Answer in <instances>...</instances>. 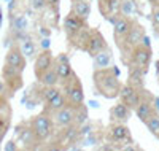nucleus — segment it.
I'll return each mask as SVG.
<instances>
[{"mask_svg":"<svg viewBox=\"0 0 159 151\" xmlns=\"http://www.w3.org/2000/svg\"><path fill=\"white\" fill-rule=\"evenodd\" d=\"M37 80H38V83L43 85V86H57L59 85V76H57V72L54 68V62H52V65L48 70H45Z\"/></svg>","mask_w":159,"mask_h":151,"instance_id":"nucleus-26","label":"nucleus"},{"mask_svg":"<svg viewBox=\"0 0 159 151\" xmlns=\"http://www.w3.org/2000/svg\"><path fill=\"white\" fill-rule=\"evenodd\" d=\"M61 86V91L64 92L65 99L67 102L73 107H78V105H83L86 97H84V88H83V83L80 76L73 72L67 80L64 81V83L59 85Z\"/></svg>","mask_w":159,"mask_h":151,"instance_id":"nucleus-3","label":"nucleus"},{"mask_svg":"<svg viewBox=\"0 0 159 151\" xmlns=\"http://www.w3.org/2000/svg\"><path fill=\"white\" fill-rule=\"evenodd\" d=\"M119 3H121V0H97L100 15L110 24L119 16Z\"/></svg>","mask_w":159,"mask_h":151,"instance_id":"nucleus-17","label":"nucleus"},{"mask_svg":"<svg viewBox=\"0 0 159 151\" xmlns=\"http://www.w3.org/2000/svg\"><path fill=\"white\" fill-rule=\"evenodd\" d=\"M29 124H30L35 137L40 140L42 145H45L56 132V126H54V121H52V116L48 115L46 112H43V110H42V113H38V115H35L29 119Z\"/></svg>","mask_w":159,"mask_h":151,"instance_id":"nucleus-2","label":"nucleus"},{"mask_svg":"<svg viewBox=\"0 0 159 151\" xmlns=\"http://www.w3.org/2000/svg\"><path fill=\"white\" fill-rule=\"evenodd\" d=\"M157 61H159V56H157Z\"/></svg>","mask_w":159,"mask_h":151,"instance_id":"nucleus-42","label":"nucleus"},{"mask_svg":"<svg viewBox=\"0 0 159 151\" xmlns=\"http://www.w3.org/2000/svg\"><path fill=\"white\" fill-rule=\"evenodd\" d=\"M75 112H76V107H73L70 103L64 105L61 110H57V112L52 115V121H54L56 129L75 126Z\"/></svg>","mask_w":159,"mask_h":151,"instance_id":"nucleus-13","label":"nucleus"},{"mask_svg":"<svg viewBox=\"0 0 159 151\" xmlns=\"http://www.w3.org/2000/svg\"><path fill=\"white\" fill-rule=\"evenodd\" d=\"M156 139H157V140H159V135H157V137H156Z\"/></svg>","mask_w":159,"mask_h":151,"instance_id":"nucleus-41","label":"nucleus"},{"mask_svg":"<svg viewBox=\"0 0 159 151\" xmlns=\"http://www.w3.org/2000/svg\"><path fill=\"white\" fill-rule=\"evenodd\" d=\"M52 62H54V56H52V51L49 48H45V49L40 51L35 56V62H34V75H35V78H38L45 70H48V68L52 65Z\"/></svg>","mask_w":159,"mask_h":151,"instance_id":"nucleus-16","label":"nucleus"},{"mask_svg":"<svg viewBox=\"0 0 159 151\" xmlns=\"http://www.w3.org/2000/svg\"><path fill=\"white\" fill-rule=\"evenodd\" d=\"M70 2H72V3H73V2H78V0H70Z\"/></svg>","mask_w":159,"mask_h":151,"instance_id":"nucleus-40","label":"nucleus"},{"mask_svg":"<svg viewBox=\"0 0 159 151\" xmlns=\"http://www.w3.org/2000/svg\"><path fill=\"white\" fill-rule=\"evenodd\" d=\"M5 64L16 67L22 72L25 70V67H27V57L24 56L19 43H11V46L8 48V51L5 54Z\"/></svg>","mask_w":159,"mask_h":151,"instance_id":"nucleus-14","label":"nucleus"},{"mask_svg":"<svg viewBox=\"0 0 159 151\" xmlns=\"http://www.w3.org/2000/svg\"><path fill=\"white\" fill-rule=\"evenodd\" d=\"M154 32H156V35H157V38H159V29H156Z\"/></svg>","mask_w":159,"mask_h":151,"instance_id":"nucleus-38","label":"nucleus"},{"mask_svg":"<svg viewBox=\"0 0 159 151\" xmlns=\"http://www.w3.org/2000/svg\"><path fill=\"white\" fill-rule=\"evenodd\" d=\"M19 46H21L24 56L27 57V59H34V57L37 56V45H35V42H34L30 37H27L25 40H22Z\"/></svg>","mask_w":159,"mask_h":151,"instance_id":"nucleus-27","label":"nucleus"},{"mask_svg":"<svg viewBox=\"0 0 159 151\" xmlns=\"http://www.w3.org/2000/svg\"><path fill=\"white\" fill-rule=\"evenodd\" d=\"M143 124L147 126V129H148V132H150L151 135L157 137V135H159V112H156V113H153L151 116H148L147 121H145Z\"/></svg>","mask_w":159,"mask_h":151,"instance_id":"nucleus-28","label":"nucleus"},{"mask_svg":"<svg viewBox=\"0 0 159 151\" xmlns=\"http://www.w3.org/2000/svg\"><path fill=\"white\" fill-rule=\"evenodd\" d=\"M3 149H7V151H16V149H19L18 142H16V140H8L7 145L3 146Z\"/></svg>","mask_w":159,"mask_h":151,"instance_id":"nucleus-32","label":"nucleus"},{"mask_svg":"<svg viewBox=\"0 0 159 151\" xmlns=\"http://www.w3.org/2000/svg\"><path fill=\"white\" fill-rule=\"evenodd\" d=\"M16 135H18L19 143H22L24 149H42L43 148V145L40 143V140L35 137L29 121H24V122L16 126Z\"/></svg>","mask_w":159,"mask_h":151,"instance_id":"nucleus-8","label":"nucleus"},{"mask_svg":"<svg viewBox=\"0 0 159 151\" xmlns=\"http://www.w3.org/2000/svg\"><path fill=\"white\" fill-rule=\"evenodd\" d=\"M54 68H56L57 76H59V85L64 83V81L75 72L72 68V62H70L69 56L65 53H61L59 56L54 57Z\"/></svg>","mask_w":159,"mask_h":151,"instance_id":"nucleus-18","label":"nucleus"},{"mask_svg":"<svg viewBox=\"0 0 159 151\" xmlns=\"http://www.w3.org/2000/svg\"><path fill=\"white\" fill-rule=\"evenodd\" d=\"M153 99H154V94H151V91H148V89H145L143 94H142L140 102H139L137 107L134 108L135 116H137L142 122H145L148 116H151L153 113L157 112V110L154 108V105H153Z\"/></svg>","mask_w":159,"mask_h":151,"instance_id":"nucleus-11","label":"nucleus"},{"mask_svg":"<svg viewBox=\"0 0 159 151\" xmlns=\"http://www.w3.org/2000/svg\"><path fill=\"white\" fill-rule=\"evenodd\" d=\"M107 48H108V43H107V40H105V37L102 35V32H100L99 29L91 27V30H89V35H88V40H86V43H84L83 51L92 57V56H96L97 53H100V51H103V49H107Z\"/></svg>","mask_w":159,"mask_h":151,"instance_id":"nucleus-10","label":"nucleus"},{"mask_svg":"<svg viewBox=\"0 0 159 151\" xmlns=\"http://www.w3.org/2000/svg\"><path fill=\"white\" fill-rule=\"evenodd\" d=\"M150 18H151V24L154 27V30L159 29V7H151Z\"/></svg>","mask_w":159,"mask_h":151,"instance_id":"nucleus-31","label":"nucleus"},{"mask_svg":"<svg viewBox=\"0 0 159 151\" xmlns=\"http://www.w3.org/2000/svg\"><path fill=\"white\" fill-rule=\"evenodd\" d=\"M156 80H157V85H159V61H156Z\"/></svg>","mask_w":159,"mask_h":151,"instance_id":"nucleus-36","label":"nucleus"},{"mask_svg":"<svg viewBox=\"0 0 159 151\" xmlns=\"http://www.w3.org/2000/svg\"><path fill=\"white\" fill-rule=\"evenodd\" d=\"M92 85L97 95H102L103 99H118L123 86L119 80V70L115 65H110L107 68H94Z\"/></svg>","mask_w":159,"mask_h":151,"instance_id":"nucleus-1","label":"nucleus"},{"mask_svg":"<svg viewBox=\"0 0 159 151\" xmlns=\"http://www.w3.org/2000/svg\"><path fill=\"white\" fill-rule=\"evenodd\" d=\"M151 59H153V49H151V46L139 45L137 48L132 49V53L126 57V61H123V64L126 67L127 65H134V67L143 68V70H148L150 64H151Z\"/></svg>","mask_w":159,"mask_h":151,"instance_id":"nucleus-7","label":"nucleus"},{"mask_svg":"<svg viewBox=\"0 0 159 151\" xmlns=\"http://www.w3.org/2000/svg\"><path fill=\"white\" fill-rule=\"evenodd\" d=\"M142 13V7L139 0H121L119 3V15L137 18V15Z\"/></svg>","mask_w":159,"mask_h":151,"instance_id":"nucleus-23","label":"nucleus"},{"mask_svg":"<svg viewBox=\"0 0 159 151\" xmlns=\"http://www.w3.org/2000/svg\"><path fill=\"white\" fill-rule=\"evenodd\" d=\"M0 24H2V15H0Z\"/></svg>","mask_w":159,"mask_h":151,"instance_id":"nucleus-39","label":"nucleus"},{"mask_svg":"<svg viewBox=\"0 0 159 151\" xmlns=\"http://www.w3.org/2000/svg\"><path fill=\"white\" fill-rule=\"evenodd\" d=\"M10 32H27L29 29V22L27 18L21 13H10Z\"/></svg>","mask_w":159,"mask_h":151,"instance_id":"nucleus-24","label":"nucleus"},{"mask_svg":"<svg viewBox=\"0 0 159 151\" xmlns=\"http://www.w3.org/2000/svg\"><path fill=\"white\" fill-rule=\"evenodd\" d=\"M88 27V21L86 19H81L80 16H76L75 13L69 11V15L64 18L62 21V29L65 32V37H67V43L69 46L72 48V45L76 42V38L80 37L84 29Z\"/></svg>","mask_w":159,"mask_h":151,"instance_id":"nucleus-6","label":"nucleus"},{"mask_svg":"<svg viewBox=\"0 0 159 151\" xmlns=\"http://www.w3.org/2000/svg\"><path fill=\"white\" fill-rule=\"evenodd\" d=\"M29 7L34 11H43L48 8V2L46 0H29Z\"/></svg>","mask_w":159,"mask_h":151,"instance_id":"nucleus-30","label":"nucleus"},{"mask_svg":"<svg viewBox=\"0 0 159 151\" xmlns=\"http://www.w3.org/2000/svg\"><path fill=\"white\" fill-rule=\"evenodd\" d=\"M148 3L151 7H159V0H148Z\"/></svg>","mask_w":159,"mask_h":151,"instance_id":"nucleus-37","label":"nucleus"},{"mask_svg":"<svg viewBox=\"0 0 159 151\" xmlns=\"http://www.w3.org/2000/svg\"><path fill=\"white\" fill-rule=\"evenodd\" d=\"M147 89V88H145ZM145 89H135V88H132L130 85H123L121 86V91H119V95H118V99H119V102H123V103H126L127 107H130L132 110H134L135 107H137V103L140 102V99H142V94H143V91Z\"/></svg>","mask_w":159,"mask_h":151,"instance_id":"nucleus-15","label":"nucleus"},{"mask_svg":"<svg viewBox=\"0 0 159 151\" xmlns=\"http://www.w3.org/2000/svg\"><path fill=\"white\" fill-rule=\"evenodd\" d=\"M105 139L115 149H121L124 145L134 142L127 122H110V126L105 130Z\"/></svg>","mask_w":159,"mask_h":151,"instance_id":"nucleus-4","label":"nucleus"},{"mask_svg":"<svg viewBox=\"0 0 159 151\" xmlns=\"http://www.w3.org/2000/svg\"><path fill=\"white\" fill-rule=\"evenodd\" d=\"M148 75V70H143V68L134 67V65H127V80L126 83L130 85L132 88L135 89H145V78Z\"/></svg>","mask_w":159,"mask_h":151,"instance_id":"nucleus-19","label":"nucleus"},{"mask_svg":"<svg viewBox=\"0 0 159 151\" xmlns=\"http://www.w3.org/2000/svg\"><path fill=\"white\" fill-rule=\"evenodd\" d=\"M110 65H113V53L110 46L107 49L97 53L96 56H92V67L94 68H107Z\"/></svg>","mask_w":159,"mask_h":151,"instance_id":"nucleus-22","label":"nucleus"},{"mask_svg":"<svg viewBox=\"0 0 159 151\" xmlns=\"http://www.w3.org/2000/svg\"><path fill=\"white\" fill-rule=\"evenodd\" d=\"M88 116H89L88 107L84 103L83 105H78L76 107V112H75V126L76 127H81L84 122L88 121Z\"/></svg>","mask_w":159,"mask_h":151,"instance_id":"nucleus-29","label":"nucleus"},{"mask_svg":"<svg viewBox=\"0 0 159 151\" xmlns=\"http://www.w3.org/2000/svg\"><path fill=\"white\" fill-rule=\"evenodd\" d=\"M135 21H137V18L119 15V16L111 22V25H113V40H115V45H116V46L121 43V40L126 37V34L130 30V27L134 25Z\"/></svg>","mask_w":159,"mask_h":151,"instance_id":"nucleus-12","label":"nucleus"},{"mask_svg":"<svg viewBox=\"0 0 159 151\" xmlns=\"http://www.w3.org/2000/svg\"><path fill=\"white\" fill-rule=\"evenodd\" d=\"M8 108H11V107H10V99L3 97V95H0V112L8 110Z\"/></svg>","mask_w":159,"mask_h":151,"instance_id":"nucleus-33","label":"nucleus"},{"mask_svg":"<svg viewBox=\"0 0 159 151\" xmlns=\"http://www.w3.org/2000/svg\"><path fill=\"white\" fill-rule=\"evenodd\" d=\"M69 102H67V99H65V95H64V92L62 91H59L54 97L52 99H49L48 102H45L43 103V112H46L48 115H54L57 110H61L64 105H67Z\"/></svg>","mask_w":159,"mask_h":151,"instance_id":"nucleus-21","label":"nucleus"},{"mask_svg":"<svg viewBox=\"0 0 159 151\" xmlns=\"http://www.w3.org/2000/svg\"><path fill=\"white\" fill-rule=\"evenodd\" d=\"M132 113H134V110H132L130 107H127L123 102H118L110 108V112H108L110 122H127L130 119Z\"/></svg>","mask_w":159,"mask_h":151,"instance_id":"nucleus-20","label":"nucleus"},{"mask_svg":"<svg viewBox=\"0 0 159 151\" xmlns=\"http://www.w3.org/2000/svg\"><path fill=\"white\" fill-rule=\"evenodd\" d=\"M2 80L13 94L18 92L24 86L22 70H19V68L13 67V65H8V64H3V67H2Z\"/></svg>","mask_w":159,"mask_h":151,"instance_id":"nucleus-9","label":"nucleus"},{"mask_svg":"<svg viewBox=\"0 0 159 151\" xmlns=\"http://www.w3.org/2000/svg\"><path fill=\"white\" fill-rule=\"evenodd\" d=\"M91 10H92L91 0H78V2H73L72 7H70L72 13H75L76 16H80L81 19H86V21L91 16Z\"/></svg>","mask_w":159,"mask_h":151,"instance_id":"nucleus-25","label":"nucleus"},{"mask_svg":"<svg viewBox=\"0 0 159 151\" xmlns=\"http://www.w3.org/2000/svg\"><path fill=\"white\" fill-rule=\"evenodd\" d=\"M153 105H154V108L159 112V97H157V95H154V99H153Z\"/></svg>","mask_w":159,"mask_h":151,"instance_id":"nucleus-35","label":"nucleus"},{"mask_svg":"<svg viewBox=\"0 0 159 151\" xmlns=\"http://www.w3.org/2000/svg\"><path fill=\"white\" fill-rule=\"evenodd\" d=\"M46 2H48V8L51 7V8H54V10L57 11V5H59L61 0H46Z\"/></svg>","mask_w":159,"mask_h":151,"instance_id":"nucleus-34","label":"nucleus"},{"mask_svg":"<svg viewBox=\"0 0 159 151\" xmlns=\"http://www.w3.org/2000/svg\"><path fill=\"white\" fill-rule=\"evenodd\" d=\"M145 34H147L145 32V27L139 21H135L134 25L130 27V30L126 34V37L121 40V43L118 45V49L121 53V61H126V57L132 53V49L137 48L142 43V38L145 37Z\"/></svg>","mask_w":159,"mask_h":151,"instance_id":"nucleus-5","label":"nucleus"}]
</instances>
